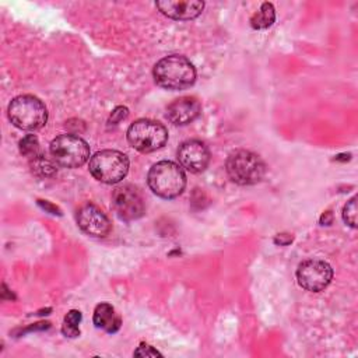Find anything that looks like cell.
Instances as JSON below:
<instances>
[{
  "label": "cell",
  "mask_w": 358,
  "mask_h": 358,
  "mask_svg": "<svg viewBox=\"0 0 358 358\" xmlns=\"http://www.w3.org/2000/svg\"><path fill=\"white\" fill-rule=\"evenodd\" d=\"M81 312L77 309H71L64 316V322L62 326V331L67 337H77L80 336V322H81Z\"/></svg>",
  "instance_id": "17"
},
{
  "label": "cell",
  "mask_w": 358,
  "mask_h": 358,
  "mask_svg": "<svg viewBox=\"0 0 358 358\" xmlns=\"http://www.w3.org/2000/svg\"><path fill=\"white\" fill-rule=\"evenodd\" d=\"M11 123L27 131L42 129L48 122V109L45 103L34 95L15 96L7 109Z\"/></svg>",
  "instance_id": "3"
},
{
  "label": "cell",
  "mask_w": 358,
  "mask_h": 358,
  "mask_svg": "<svg viewBox=\"0 0 358 358\" xmlns=\"http://www.w3.org/2000/svg\"><path fill=\"white\" fill-rule=\"evenodd\" d=\"M343 220L351 228L357 227V197H351L343 208Z\"/></svg>",
  "instance_id": "19"
},
{
  "label": "cell",
  "mask_w": 358,
  "mask_h": 358,
  "mask_svg": "<svg viewBox=\"0 0 358 358\" xmlns=\"http://www.w3.org/2000/svg\"><path fill=\"white\" fill-rule=\"evenodd\" d=\"M91 175L106 185L119 183L129 172V158L117 150H102L90 158Z\"/></svg>",
  "instance_id": "5"
},
{
  "label": "cell",
  "mask_w": 358,
  "mask_h": 358,
  "mask_svg": "<svg viewBox=\"0 0 358 358\" xmlns=\"http://www.w3.org/2000/svg\"><path fill=\"white\" fill-rule=\"evenodd\" d=\"M147 183L152 193L169 200L185 190L186 175L180 165L172 161H159L148 171Z\"/></svg>",
  "instance_id": "2"
},
{
  "label": "cell",
  "mask_w": 358,
  "mask_h": 358,
  "mask_svg": "<svg viewBox=\"0 0 358 358\" xmlns=\"http://www.w3.org/2000/svg\"><path fill=\"white\" fill-rule=\"evenodd\" d=\"M152 76L159 87L178 91L193 85L196 81V69L185 56L169 55L155 63Z\"/></svg>",
  "instance_id": "1"
},
{
  "label": "cell",
  "mask_w": 358,
  "mask_h": 358,
  "mask_svg": "<svg viewBox=\"0 0 358 358\" xmlns=\"http://www.w3.org/2000/svg\"><path fill=\"white\" fill-rule=\"evenodd\" d=\"M168 130L157 120L138 119L127 129L129 144L140 152H152L165 145Z\"/></svg>",
  "instance_id": "6"
},
{
  "label": "cell",
  "mask_w": 358,
  "mask_h": 358,
  "mask_svg": "<svg viewBox=\"0 0 358 358\" xmlns=\"http://www.w3.org/2000/svg\"><path fill=\"white\" fill-rule=\"evenodd\" d=\"M38 204L45 210V211H48V213H50V214H57V215H62V211L55 206V204H52V203H49L48 200H38Z\"/></svg>",
  "instance_id": "22"
},
{
  "label": "cell",
  "mask_w": 358,
  "mask_h": 358,
  "mask_svg": "<svg viewBox=\"0 0 358 358\" xmlns=\"http://www.w3.org/2000/svg\"><path fill=\"white\" fill-rule=\"evenodd\" d=\"M275 20V10L271 3H263L260 8L250 17V25L255 29H266L273 25Z\"/></svg>",
  "instance_id": "15"
},
{
  "label": "cell",
  "mask_w": 358,
  "mask_h": 358,
  "mask_svg": "<svg viewBox=\"0 0 358 358\" xmlns=\"http://www.w3.org/2000/svg\"><path fill=\"white\" fill-rule=\"evenodd\" d=\"M225 169L232 182L241 186H248L263 179L266 173V164L252 151L236 150L228 155Z\"/></svg>",
  "instance_id": "4"
},
{
  "label": "cell",
  "mask_w": 358,
  "mask_h": 358,
  "mask_svg": "<svg viewBox=\"0 0 358 358\" xmlns=\"http://www.w3.org/2000/svg\"><path fill=\"white\" fill-rule=\"evenodd\" d=\"M129 115V109L126 106H116L112 113H110V117H109V123H113V124H117L119 122H122L123 119H126Z\"/></svg>",
  "instance_id": "20"
},
{
  "label": "cell",
  "mask_w": 358,
  "mask_h": 358,
  "mask_svg": "<svg viewBox=\"0 0 358 358\" xmlns=\"http://www.w3.org/2000/svg\"><path fill=\"white\" fill-rule=\"evenodd\" d=\"M20 152L24 157H29L34 158L39 154V141L36 138V136L34 134H28L24 138L20 140Z\"/></svg>",
  "instance_id": "18"
},
{
  "label": "cell",
  "mask_w": 358,
  "mask_h": 358,
  "mask_svg": "<svg viewBox=\"0 0 358 358\" xmlns=\"http://www.w3.org/2000/svg\"><path fill=\"white\" fill-rule=\"evenodd\" d=\"M56 165L57 164L53 159L50 161L45 155H42V154H38L36 157L31 158V161H29V166H31L32 173H35L39 178L53 176L56 173V171H57Z\"/></svg>",
  "instance_id": "16"
},
{
  "label": "cell",
  "mask_w": 358,
  "mask_h": 358,
  "mask_svg": "<svg viewBox=\"0 0 358 358\" xmlns=\"http://www.w3.org/2000/svg\"><path fill=\"white\" fill-rule=\"evenodd\" d=\"M178 159L182 168L192 173L203 172L210 162V151L200 140H187L178 148Z\"/></svg>",
  "instance_id": "11"
},
{
  "label": "cell",
  "mask_w": 358,
  "mask_h": 358,
  "mask_svg": "<svg viewBox=\"0 0 358 358\" xmlns=\"http://www.w3.org/2000/svg\"><path fill=\"white\" fill-rule=\"evenodd\" d=\"M94 324L106 333H116L120 329L122 319L116 315L115 308L108 302H101L94 310Z\"/></svg>",
  "instance_id": "14"
},
{
  "label": "cell",
  "mask_w": 358,
  "mask_h": 358,
  "mask_svg": "<svg viewBox=\"0 0 358 358\" xmlns=\"http://www.w3.org/2000/svg\"><path fill=\"white\" fill-rule=\"evenodd\" d=\"M333 278L331 266L320 259H308L299 263L296 268L298 284L310 292L323 291Z\"/></svg>",
  "instance_id": "8"
},
{
  "label": "cell",
  "mask_w": 358,
  "mask_h": 358,
  "mask_svg": "<svg viewBox=\"0 0 358 358\" xmlns=\"http://www.w3.org/2000/svg\"><path fill=\"white\" fill-rule=\"evenodd\" d=\"M320 222L323 224H326V225H329L330 222H331V214H330V211H327V213H324L323 215H322V218H320Z\"/></svg>",
  "instance_id": "24"
},
{
  "label": "cell",
  "mask_w": 358,
  "mask_h": 358,
  "mask_svg": "<svg viewBox=\"0 0 358 358\" xmlns=\"http://www.w3.org/2000/svg\"><path fill=\"white\" fill-rule=\"evenodd\" d=\"M134 355H140V357H159L161 354L155 350V348H152L151 345H144V344H141L136 351H134Z\"/></svg>",
  "instance_id": "21"
},
{
  "label": "cell",
  "mask_w": 358,
  "mask_h": 358,
  "mask_svg": "<svg viewBox=\"0 0 358 358\" xmlns=\"http://www.w3.org/2000/svg\"><path fill=\"white\" fill-rule=\"evenodd\" d=\"M274 242L277 245H288L292 242V236L288 235V234H278L275 238H274Z\"/></svg>",
  "instance_id": "23"
},
{
  "label": "cell",
  "mask_w": 358,
  "mask_h": 358,
  "mask_svg": "<svg viewBox=\"0 0 358 358\" xmlns=\"http://www.w3.org/2000/svg\"><path fill=\"white\" fill-rule=\"evenodd\" d=\"M77 224L90 236L103 238L110 231V221L106 214L95 204L85 203L77 211Z\"/></svg>",
  "instance_id": "10"
},
{
  "label": "cell",
  "mask_w": 358,
  "mask_h": 358,
  "mask_svg": "<svg viewBox=\"0 0 358 358\" xmlns=\"http://www.w3.org/2000/svg\"><path fill=\"white\" fill-rule=\"evenodd\" d=\"M157 8L172 20L187 21L199 17L204 8V1L200 0H159Z\"/></svg>",
  "instance_id": "12"
},
{
  "label": "cell",
  "mask_w": 358,
  "mask_h": 358,
  "mask_svg": "<svg viewBox=\"0 0 358 358\" xmlns=\"http://www.w3.org/2000/svg\"><path fill=\"white\" fill-rule=\"evenodd\" d=\"M112 207L116 215L123 221L137 220L145 211L144 199L140 190L133 185H123L113 190Z\"/></svg>",
  "instance_id": "9"
},
{
  "label": "cell",
  "mask_w": 358,
  "mask_h": 358,
  "mask_svg": "<svg viewBox=\"0 0 358 358\" xmlns=\"http://www.w3.org/2000/svg\"><path fill=\"white\" fill-rule=\"evenodd\" d=\"M201 110L200 102L194 96H180L171 102L166 108V119L176 124V126H185L192 123Z\"/></svg>",
  "instance_id": "13"
},
{
  "label": "cell",
  "mask_w": 358,
  "mask_h": 358,
  "mask_svg": "<svg viewBox=\"0 0 358 358\" xmlns=\"http://www.w3.org/2000/svg\"><path fill=\"white\" fill-rule=\"evenodd\" d=\"M52 159L64 168H78L90 158V145L76 134H60L50 143Z\"/></svg>",
  "instance_id": "7"
}]
</instances>
